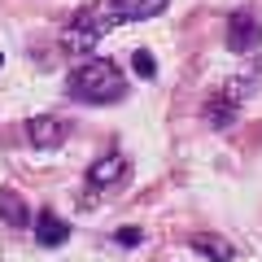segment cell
I'll use <instances>...</instances> for the list:
<instances>
[{
    "label": "cell",
    "mask_w": 262,
    "mask_h": 262,
    "mask_svg": "<svg viewBox=\"0 0 262 262\" xmlns=\"http://www.w3.org/2000/svg\"><path fill=\"white\" fill-rule=\"evenodd\" d=\"M122 175H127V153H122V149H110L105 158L92 162V170H88V184L101 192V188H114Z\"/></svg>",
    "instance_id": "5"
},
{
    "label": "cell",
    "mask_w": 262,
    "mask_h": 262,
    "mask_svg": "<svg viewBox=\"0 0 262 262\" xmlns=\"http://www.w3.org/2000/svg\"><path fill=\"white\" fill-rule=\"evenodd\" d=\"M131 61H136V75H140V79H153V70H158V66H153V57H149V53H136Z\"/></svg>",
    "instance_id": "11"
},
{
    "label": "cell",
    "mask_w": 262,
    "mask_h": 262,
    "mask_svg": "<svg viewBox=\"0 0 262 262\" xmlns=\"http://www.w3.org/2000/svg\"><path fill=\"white\" fill-rule=\"evenodd\" d=\"M66 241H70V223L44 210V214L35 219V245L39 249H57V245H66Z\"/></svg>",
    "instance_id": "7"
},
{
    "label": "cell",
    "mask_w": 262,
    "mask_h": 262,
    "mask_svg": "<svg viewBox=\"0 0 262 262\" xmlns=\"http://www.w3.org/2000/svg\"><path fill=\"white\" fill-rule=\"evenodd\" d=\"M114 241H118V245H140L144 232H140V227H118V232H114Z\"/></svg>",
    "instance_id": "12"
},
{
    "label": "cell",
    "mask_w": 262,
    "mask_h": 262,
    "mask_svg": "<svg viewBox=\"0 0 262 262\" xmlns=\"http://www.w3.org/2000/svg\"><path fill=\"white\" fill-rule=\"evenodd\" d=\"M27 136L35 149H61V140L70 136V122L61 114H35V118H27Z\"/></svg>",
    "instance_id": "3"
},
{
    "label": "cell",
    "mask_w": 262,
    "mask_h": 262,
    "mask_svg": "<svg viewBox=\"0 0 262 262\" xmlns=\"http://www.w3.org/2000/svg\"><path fill=\"white\" fill-rule=\"evenodd\" d=\"M0 66H5V57H0Z\"/></svg>",
    "instance_id": "13"
},
{
    "label": "cell",
    "mask_w": 262,
    "mask_h": 262,
    "mask_svg": "<svg viewBox=\"0 0 262 262\" xmlns=\"http://www.w3.org/2000/svg\"><path fill=\"white\" fill-rule=\"evenodd\" d=\"M192 249H196V253H206L210 262H232V258H236V245L223 241V236H214V232L192 236Z\"/></svg>",
    "instance_id": "9"
},
{
    "label": "cell",
    "mask_w": 262,
    "mask_h": 262,
    "mask_svg": "<svg viewBox=\"0 0 262 262\" xmlns=\"http://www.w3.org/2000/svg\"><path fill=\"white\" fill-rule=\"evenodd\" d=\"M0 219L9 227H27V223H35L31 219V210H27V201H22L13 188H0Z\"/></svg>",
    "instance_id": "10"
},
{
    "label": "cell",
    "mask_w": 262,
    "mask_h": 262,
    "mask_svg": "<svg viewBox=\"0 0 262 262\" xmlns=\"http://www.w3.org/2000/svg\"><path fill=\"white\" fill-rule=\"evenodd\" d=\"M114 9H118L122 22H149L158 13H166V0H110Z\"/></svg>",
    "instance_id": "8"
},
{
    "label": "cell",
    "mask_w": 262,
    "mask_h": 262,
    "mask_svg": "<svg viewBox=\"0 0 262 262\" xmlns=\"http://www.w3.org/2000/svg\"><path fill=\"white\" fill-rule=\"evenodd\" d=\"M118 9H114L110 0L105 5H88V9H79L75 18L66 22V31H61V48L70 57H83V53H92L96 44H101L105 35H110L114 27H118Z\"/></svg>",
    "instance_id": "2"
},
{
    "label": "cell",
    "mask_w": 262,
    "mask_h": 262,
    "mask_svg": "<svg viewBox=\"0 0 262 262\" xmlns=\"http://www.w3.org/2000/svg\"><path fill=\"white\" fill-rule=\"evenodd\" d=\"M66 92L75 96V101H83V105H114V101L127 96V79H122V70L110 57H88V61H79L70 70Z\"/></svg>",
    "instance_id": "1"
},
{
    "label": "cell",
    "mask_w": 262,
    "mask_h": 262,
    "mask_svg": "<svg viewBox=\"0 0 262 262\" xmlns=\"http://www.w3.org/2000/svg\"><path fill=\"white\" fill-rule=\"evenodd\" d=\"M258 44H262V22L253 18V13L236 9L232 18H227V48H232V53H253Z\"/></svg>",
    "instance_id": "4"
},
{
    "label": "cell",
    "mask_w": 262,
    "mask_h": 262,
    "mask_svg": "<svg viewBox=\"0 0 262 262\" xmlns=\"http://www.w3.org/2000/svg\"><path fill=\"white\" fill-rule=\"evenodd\" d=\"M201 114H206V122H210L214 131L232 127L236 114H241V96H236V88H227V92H214V96L206 101V110H201Z\"/></svg>",
    "instance_id": "6"
}]
</instances>
